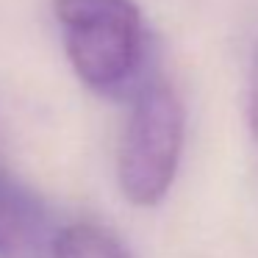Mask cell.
Listing matches in <instances>:
<instances>
[{
  "mask_svg": "<svg viewBox=\"0 0 258 258\" xmlns=\"http://www.w3.org/2000/svg\"><path fill=\"white\" fill-rule=\"evenodd\" d=\"M64 47L89 89L119 95L139 75L147 31L134 0H56Z\"/></svg>",
  "mask_w": 258,
  "mask_h": 258,
  "instance_id": "1",
  "label": "cell"
},
{
  "mask_svg": "<svg viewBox=\"0 0 258 258\" xmlns=\"http://www.w3.org/2000/svg\"><path fill=\"white\" fill-rule=\"evenodd\" d=\"M186 114L175 89L153 81L139 92L119 145V189L134 206H156L175 180L183 153Z\"/></svg>",
  "mask_w": 258,
  "mask_h": 258,
  "instance_id": "2",
  "label": "cell"
},
{
  "mask_svg": "<svg viewBox=\"0 0 258 258\" xmlns=\"http://www.w3.org/2000/svg\"><path fill=\"white\" fill-rule=\"evenodd\" d=\"M53 239L42 200L0 169V258H45Z\"/></svg>",
  "mask_w": 258,
  "mask_h": 258,
  "instance_id": "3",
  "label": "cell"
},
{
  "mask_svg": "<svg viewBox=\"0 0 258 258\" xmlns=\"http://www.w3.org/2000/svg\"><path fill=\"white\" fill-rule=\"evenodd\" d=\"M53 258H131L108 230L89 222H75L53 239Z\"/></svg>",
  "mask_w": 258,
  "mask_h": 258,
  "instance_id": "4",
  "label": "cell"
},
{
  "mask_svg": "<svg viewBox=\"0 0 258 258\" xmlns=\"http://www.w3.org/2000/svg\"><path fill=\"white\" fill-rule=\"evenodd\" d=\"M250 122H252V134L258 139V50H255L252 75H250Z\"/></svg>",
  "mask_w": 258,
  "mask_h": 258,
  "instance_id": "5",
  "label": "cell"
}]
</instances>
